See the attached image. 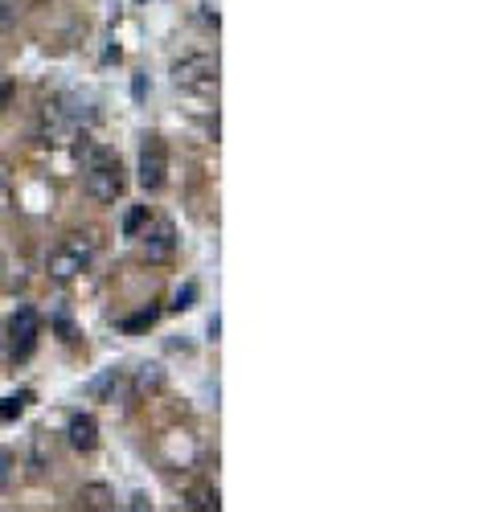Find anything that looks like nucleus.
I'll use <instances>...</instances> for the list:
<instances>
[{
  "mask_svg": "<svg viewBox=\"0 0 492 512\" xmlns=\"http://www.w3.org/2000/svg\"><path fill=\"white\" fill-rule=\"evenodd\" d=\"M123 189H128V177H123L119 156H111V152H91V160H87V193H91L95 201L111 205V201L123 197Z\"/></svg>",
  "mask_w": 492,
  "mask_h": 512,
  "instance_id": "nucleus-2",
  "label": "nucleus"
},
{
  "mask_svg": "<svg viewBox=\"0 0 492 512\" xmlns=\"http://www.w3.org/2000/svg\"><path fill=\"white\" fill-rule=\"evenodd\" d=\"M66 435H70L74 451H95L99 447V422H95V414H74L70 426H66Z\"/></svg>",
  "mask_w": 492,
  "mask_h": 512,
  "instance_id": "nucleus-7",
  "label": "nucleus"
},
{
  "mask_svg": "<svg viewBox=\"0 0 492 512\" xmlns=\"http://www.w3.org/2000/svg\"><path fill=\"white\" fill-rule=\"evenodd\" d=\"M185 508H222V500H218V488H201V492H193L189 500H185Z\"/></svg>",
  "mask_w": 492,
  "mask_h": 512,
  "instance_id": "nucleus-10",
  "label": "nucleus"
},
{
  "mask_svg": "<svg viewBox=\"0 0 492 512\" xmlns=\"http://www.w3.org/2000/svg\"><path fill=\"white\" fill-rule=\"evenodd\" d=\"M144 222H148V209H144V205H136V209L128 213V218H123V234H128V238H136Z\"/></svg>",
  "mask_w": 492,
  "mask_h": 512,
  "instance_id": "nucleus-11",
  "label": "nucleus"
},
{
  "mask_svg": "<svg viewBox=\"0 0 492 512\" xmlns=\"http://www.w3.org/2000/svg\"><path fill=\"white\" fill-rule=\"evenodd\" d=\"M9 480H13V455L0 451V496L9 492Z\"/></svg>",
  "mask_w": 492,
  "mask_h": 512,
  "instance_id": "nucleus-13",
  "label": "nucleus"
},
{
  "mask_svg": "<svg viewBox=\"0 0 492 512\" xmlns=\"http://www.w3.org/2000/svg\"><path fill=\"white\" fill-rule=\"evenodd\" d=\"M37 336H41V320L33 308H21L13 320H9V345H13V357L25 361L33 349H37Z\"/></svg>",
  "mask_w": 492,
  "mask_h": 512,
  "instance_id": "nucleus-5",
  "label": "nucleus"
},
{
  "mask_svg": "<svg viewBox=\"0 0 492 512\" xmlns=\"http://www.w3.org/2000/svg\"><path fill=\"white\" fill-rule=\"evenodd\" d=\"M29 402H33V394H29V390H21V394H13V398H5V402H0V418H5V422H13V418H21Z\"/></svg>",
  "mask_w": 492,
  "mask_h": 512,
  "instance_id": "nucleus-9",
  "label": "nucleus"
},
{
  "mask_svg": "<svg viewBox=\"0 0 492 512\" xmlns=\"http://www.w3.org/2000/svg\"><path fill=\"white\" fill-rule=\"evenodd\" d=\"M148 324H156V308H148V312H140V316H128V320H123V328H128V332H140V328H148Z\"/></svg>",
  "mask_w": 492,
  "mask_h": 512,
  "instance_id": "nucleus-14",
  "label": "nucleus"
},
{
  "mask_svg": "<svg viewBox=\"0 0 492 512\" xmlns=\"http://www.w3.org/2000/svg\"><path fill=\"white\" fill-rule=\"evenodd\" d=\"M193 300H197V283H185V287L177 291V304H173V308L185 312V308H193Z\"/></svg>",
  "mask_w": 492,
  "mask_h": 512,
  "instance_id": "nucleus-15",
  "label": "nucleus"
},
{
  "mask_svg": "<svg viewBox=\"0 0 492 512\" xmlns=\"http://www.w3.org/2000/svg\"><path fill=\"white\" fill-rule=\"evenodd\" d=\"M164 181H169V148H164L160 136H144V144H140V185L148 193H160Z\"/></svg>",
  "mask_w": 492,
  "mask_h": 512,
  "instance_id": "nucleus-4",
  "label": "nucleus"
},
{
  "mask_svg": "<svg viewBox=\"0 0 492 512\" xmlns=\"http://www.w3.org/2000/svg\"><path fill=\"white\" fill-rule=\"evenodd\" d=\"M160 386V365H144V373L136 377V394H144V390H156Z\"/></svg>",
  "mask_w": 492,
  "mask_h": 512,
  "instance_id": "nucleus-12",
  "label": "nucleus"
},
{
  "mask_svg": "<svg viewBox=\"0 0 492 512\" xmlns=\"http://www.w3.org/2000/svg\"><path fill=\"white\" fill-rule=\"evenodd\" d=\"M173 82L193 95H214L218 91V58L210 54H189L173 66Z\"/></svg>",
  "mask_w": 492,
  "mask_h": 512,
  "instance_id": "nucleus-3",
  "label": "nucleus"
},
{
  "mask_svg": "<svg viewBox=\"0 0 492 512\" xmlns=\"http://www.w3.org/2000/svg\"><path fill=\"white\" fill-rule=\"evenodd\" d=\"M78 504L82 508H115V492L103 488V484H87V488L78 492Z\"/></svg>",
  "mask_w": 492,
  "mask_h": 512,
  "instance_id": "nucleus-8",
  "label": "nucleus"
},
{
  "mask_svg": "<svg viewBox=\"0 0 492 512\" xmlns=\"http://www.w3.org/2000/svg\"><path fill=\"white\" fill-rule=\"evenodd\" d=\"M173 254H177V226L160 218L156 226L144 230V259L148 263H169Z\"/></svg>",
  "mask_w": 492,
  "mask_h": 512,
  "instance_id": "nucleus-6",
  "label": "nucleus"
},
{
  "mask_svg": "<svg viewBox=\"0 0 492 512\" xmlns=\"http://www.w3.org/2000/svg\"><path fill=\"white\" fill-rule=\"evenodd\" d=\"M91 259H95V238L91 234H70L50 250L46 271H50L54 283H70V279H78L82 271L91 267Z\"/></svg>",
  "mask_w": 492,
  "mask_h": 512,
  "instance_id": "nucleus-1",
  "label": "nucleus"
}]
</instances>
